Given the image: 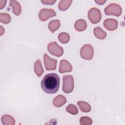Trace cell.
Listing matches in <instances>:
<instances>
[{
	"mask_svg": "<svg viewBox=\"0 0 125 125\" xmlns=\"http://www.w3.org/2000/svg\"><path fill=\"white\" fill-rule=\"evenodd\" d=\"M47 49L50 54L57 57H61L63 53V48L58 45L56 42L49 43L47 46Z\"/></svg>",
	"mask_w": 125,
	"mask_h": 125,
	"instance_id": "8992f818",
	"label": "cell"
},
{
	"mask_svg": "<svg viewBox=\"0 0 125 125\" xmlns=\"http://www.w3.org/2000/svg\"><path fill=\"white\" fill-rule=\"evenodd\" d=\"M66 102L65 97L62 95L57 96L53 100V104L56 107H61Z\"/></svg>",
	"mask_w": 125,
	"mask_h": 125,
	"instance_id": "4fadbf2b",
	"label": "cell"
},
{
	"mask_svg": "<svg viewBox=\"0 0 125 125\" xmlns=\"http://www.w3.org/2000/svg\"><path fill=\"white\" fill-rule=\"evenodd\" d=\"M74 79L72 75H65L63 77L62 90L65 93L71 92L74 89Z\"/></svg>",
	"mask_w": 125,
	"mask_h": 125,
	"instance_id": "7a4b0ae2",
	"label": "cell"
},
{
	"mask_svg": "<svg viewBox=\"0 0 125 125\" xmlns=\"http://www.w3.org/2000/svg\"><path fill=\"white\" fill-rule=\"evenodd\" d=\"M104 13L107 15H112L119 17L122 13V8L116 3H111L105 8Z\"/></svg>",
	"mask_w": 125,
	"mask_h": 125,
	"instance_id": "3957f363",
	"label": "cell"
},
{
	"mask_svg": "<svg viewBox=\"0 0 125 125\" xmlns=\"http://www.w3.org/2000/svg\"><path fill=\"white\" fill-rule=\"evenodd\" d=\"M6 0H0V9H2L6 5Z\"/></svg>",
	"mask_w": 125,
	"mask_h": 125,
	"instance_id": "603a6c76",
	"label": "cell"
},
{
	"mask_svg": "<svg viewBox=\"0 0 125 125\" xmlns=\"http://www.w3.org/2000/svg\"><path fill=\"white\" fill-rule=\"evenodd\" d=\"M58 39L62 43H67L69 41L70 37L66 33H61L58 36Z\"/></svg>",
	"mask_w": 125,
	"mask_h": 125,
	"instance_id": "d6986e66",
	"label": "cell"
},
{
	"mask_svg": "<svg viewBox=\"0 0 125 125\" xmlns=\"http://www.w3.org/2000/svg\"><path fill=\"white\" fill-rule=\"evenodd\" d=\"M9 5L13 7V12L15 15L18 16L21 14V6L20 4L17 1L10 0Z\"/></svg>",
	"mask_w": 125,
	"mask_h": 125,
	"instance_id": "7c38bea8",
	"label": "cell"
},
{
	"mask_svg": "<svg viewBox=\"0 0 125 125\" xmlns=\"http://www.w3.org/2000/svg\"><path fill=\"white\" fill-rule=\"evenodd\" d=\"M43 58L45 69L47 70H55L56 69L57 62V61L56 60L50 58L46 54H44Z\"/></svg>",
	"mask_w": 125,
	"mask_h": 125,
	"instance_id": "ba28073f",
	"label": "cell"
},
{
	"mask_svg": "<svg viewBox=\"0 0 125 125\" xmlns=\"http://www.w3.org/2000/svg\"><path fill=\"white\" fill-rule=\"evenodd\" d=\"M88 17L92 23L99 22L102 18L100 10L96 7L91 8L88 13Z\"/></svg>",
	"mask_w": 125,
	"mask_h": 125,
	"instance_id": "5b68a950",
	"label": "cell"
},
{
	"mask_svg": "<svg viewBox=\"0 0 125 125\" xmlns=\"http://www.w3.org/2000/svg\"><path fill=\"white\" fill-rule=\"evenodd\" d=\"M41 2L44 4H48V5H53L55 2L56 0H41Z\"/></svg>",
	"mask_w": 125,
	"mask_h": 125,
	"instance_id": "7402d4cb",
	"label": "cell"
},
{
	"mask_svg": "<svg viewBox=\"0 0 125 125\" xmlns=\"http://www.w3.org/2000/svg\"><path fill=\"white\" fill-rule=\"evenodd\" d=\"M72 2V0H62L60 1L58 8L61 11H64L69 8V7L71 5Z\"/></svg>",
	"mask_w": 125,
	"mask_h": 125,
	"instance_id": "ac0fdd59",
	"label": "cell"
},
{
	"mask_svg": "<svg viewBox=\"0 0 125 125\" xmlns=\"http://www.w3.org/2000/svg\"><path fill=\"white\" fill-rule=\"evenodd\" d=\"M0 36H1L2 35V34L4 32V29L3 28L2 26H0Z\"/></svg>",
	"mask_w": 125,
	"mask_h": 125,
	"instance_id": "d4e9b609",
	"label": "cell"
},
{
	"mask_svg": "<svg viewBox=\"0 0 125 125\" xmlns=\"http://www.w3.org/2000/svg\"><path fill=\"white\" fill-rule=\"evenodd\" d=\"M72 70V67L68 61L65 60H62L61 61L59 68V72L60 73L71 72Z\"/></svg>",
	"mask_w": 125,
	"mask_h": 125,
	"instance_id": "30bf717a",
	"label": "cell"
},
{
	"mask_svg": "<svg viewBox=\"0 0 125 125\" xmlns=\"http://www.w3.org/2000/svg\"><path fill=\"white\" fill-rule=\"evenodd\" d=\"M104 25L107 30L112 31L117 28L118 22L114 19H107L104 21Z\"/></svg>",
	"mask_w": 125,
	"mask_h": 125,
	"instance_id": "9c48e42d",
	"label": "cell"
},
{
	"mask_svg": "<svg viewBox=\"0 0 125 125\" xmlns=\"http://www.w3.org/2000/svg\"><path fill=\"white\" fill-rule=\"evenodd\" d=\"M77 104L79 106L80 110L83 112H88L91 110L90 105L86 102L79 101L77 102Z\"/></svg>",
	"mask_w": 125,
	"mask_h": 125,
	"instance_id": "2e32d148",
	"label": "cell"
},
{
	"mask_svg": "<svg viewBox=\"0 0 125 125\" xmlns=\"http://www.w3.org/2000/svg\"><path fill=\"white\" fill-rule=\"evenodd\" d=\"M0 21L4 24H8L11 21V17L9 14L6 13H1L0 14Z\"/></svg>",
	"mask_w": 125,
	"mask_h": 125,
	"instance_id": "ffe728a7",
	"label": "cell"
},
{
	"mask_svg": "<svg viewBox=\"0 0 125 125\" xmlns=\"http://www.w3.org/2000/svg\"><path fill=\"white\" fill-rule=\"evenodd\" d=\"M66 111L73 115H76L78 113V110L77 107L73 104H69L66 108Z\"/></svg>",
	"mask_w": 125,
	"mask_h": 125,
	"instance_id": "44dd1931",
	"label": "cell"
},
{
	"mask_svg": "<svg viewBox=\"0 0 125 125\" xmlns=\"http://www.w3.org/2000/svg\"><path fill=\"white\" fill-rule=\"evenodd\" d=\"M94 34L97 38L101 40H104L106 37V33L100 27L94 28Z\"/></svg>",
	"mask_w": 125,
	"mask_h": 125,
	"instance_id": "5bb4252c",
	"label": "cell"
},
{
	"mask_svg": "<svg viewBox=\"0 0 125 125\" xmlns=\"http://www.w3.org/2000/svg\"><path fill=\"white\" fill-rule=\"evenodd\" d=\"M74 27L76 30L81 32L84 30L86 28L87 24L84 20L80 19L75 22Z\"/></svg>",
	"mask_w": 125,
	"mask_h": 125,
	"instance_id": "8fae6325",
	"label": "cell"
},
{
	"mask_svg": "<svg viewBox=\"0 0 125 125\" xmlns=\"http://www.w3.org/2000/svg\"><path fill=\"white\" fill-rule=\"evenodd\" d=\"M34 70L37 75L40 77L43 72V69L42 68L41 61L40 60H38L34 64Z\"/></svg>",
	"mask_w": 125,
	"mask_h": 125,
	"instance_id": "9a60e30c",
	"label": "cell"
},
{
	"mask_svg": "<svg viewBox=\"0 0 125 125\" xmlns=\"http://www.w3.org/2000/svg\"><path fill=\"white\" fill-rule=\"evenodd\" d=\"M56 15L55 11L50 9H42L39 14V18L42 21H45L48 18Z\"/></svg>",
	"mask_w": 125,
	"mask_h": 125,
	"instance_id": "52a82bcc",
	"label": "cell"
},
{
	"mask_svg": "<svg viewBox=\"0 0 125 125\" xmlns=\"http://www.w3.org/2000/svg\"><path fill=\"white\" fill-rule=\"evenodd\" d=\"M94 50L90 44H85L81 49L80 55L83 59L90 60L93 58Z\"/></svg>",
	"mask_w": 125,
	"mask_h": 125,
	"instance_id": "277c9868",
	"label": "cell"
},
{
	"mask_svg": "<svg viewBox=\"0 0 125 125\" xmlns=\"http://www.w3.org/2000/svg\"><path fill=\"white\" fill-rule=\"evenodd\" d=\"M60 26V22L59 20H53L49 22L48 24V28L52 32H54L56 30L59 28Z\"/></svg>",
	"mask_w": 125,
	"mask_h": 125,
	"instance_id": "e0dca14e",
	"label": "cell"
},
{
	"mask_svg": "<svg viewBox=\"0 0 125 125\" xmlns=\"http://www.w3.org/2000/svg\"><path fill=\"white\" fill-rule=\"evenodd\" d=\"M95 1L99 5H103L106 1V0H95Z\"/></svg>",
	"mask_w": 125,
	"mask_h": 125,
	"instance_id": "cb8c5ba5",
	"label": "cell"
},
{
	"mask_svg": "<svg viewBox=\"0 0 125 125\" xmlns=\"http://www.w3.org/2000/svg\"><path fill=\"white\" fill-rule=\"evenodd\" d=\"M60 78L56 73L46 74L41 82V87L44 92L47 94L56 93L59 88Z\"/></svg>",
	"mask_w": 125,
	"mask_h": 125,
	"instance_id": "6da1fadb",
	"label": "cell"
}]
</instances>
